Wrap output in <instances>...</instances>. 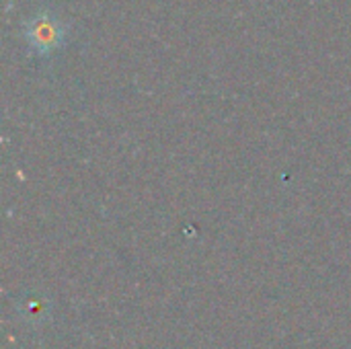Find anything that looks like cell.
I'll return each mask as SVG.
<instances>
[{
    "mask_svg": "<svg viewBox=\"0 0 351 349\" xmlns=\"http://www.w3.org/2000/svg\"><path fill=\"white\" fill-rule=\"evenodd\" d=\"M64 39V25L47 12L33 16L27 25V41L37 53H47L58 47Z\"/></svg>",
    "mask_w": 351,
    "mask_h": 349,
    "instance_id": "1",
    "label": "cell"
}]
</instances>
